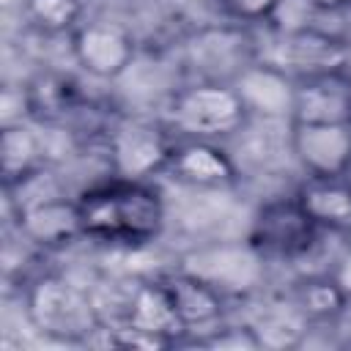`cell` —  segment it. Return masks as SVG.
I'll return each instance as SVG.
<instances>
[{
    "mask_svg": "<svg viewBox=\"0 0 351 351\" xmlns=\"http://www.w3.org/2000/svg\"><path fill=\"white\" fill-rule=\"evenodd\" d=\"M206 335L208 337L200 340V343H206L211 348H263L250 324L247 326H217Z\"/></svg>",
    "mask_w": 351,
    "mask_h": 351,
    "instance_id": "23",
    "label": "cell"
},
{
    "mask_svg": "<svg viewBox=\"0 0 351 351\" xmlns=\"http://www.w3.org/2000/svg\"><path fill=\"white\" fill-rule=\"evenodd\" d=\"M71 55L74 63L93 80H118L123 77L137 58V44L132 33L107 19L80 22L71 33Z\"/></svg>",
    "mask_w": 351,
    "mask_h": 351,
    "instance_id": "5",
    "label": "cell"
},
{
    "mask_svg": "<svg viewBox=\"0 0 351 351\" xmlns=\"http://www.w3.org/2000/svg\"><path fill=\"white\" fill-rule=\"evenodd\" d=\"M184 271L203 277L206 282L225 291H247L258 285L263 274V255L247 244H211L184 258Z\"/></svg>",
    "mask_w": 351,
    "mask_h": 351,
    "instance_id": "11",
    "label": "cell"
},
{
    "mask_svg": "<svg viewBox=\"0 0 351 351\" xmlns=\"http://www.w3.org/2000/svg\"><path fill=\"white\" fill-rule=\"evenodd\" d=\"M25 315L38 335L60 343H90L104 326L96 299L60 274H44L27 288Z\"/></svg>",
    "mask_w": 351,
    "mask_h": 351,
    "instance_id": "2",
    "label": "cell"
},
{
    "mask_svg": "<svg viewBox=\"0 0 351 351\" xmlns=\"http://www.w3.org/2000/svg\"><path fill=\"white\" fill-rule=\"evenodd\" d=\"M293 304L304 313L307 321H326L346 310L348 296L343 293V288L332 274H318L299 282Z\"/></svg>",
    "mask_w": 351,
    "mask_h": 351,
    "instance_id": "18",
    "label": "cell"
},
{
    "mask_svg": "<svg viewBox=\"0 0 351 351\" xmlns=\"http://www.w3.org/2000/svg\"><path fill=\"white\" fill-rule=\"evenodd\" d=\"M30 118H33V96H30V88L5 82L0 88V126L25 123Z\"/></svg>",
    "mask_w": 351,
    "mask_h": 351,
    "instance_id": "21",
    "label": "cell"
},
{
    "mask_svg": "<svg viewBox=\"0 0 351 351\" xmlns=\"http://www.w3.org/2000/svg\"><path fill=\"white\" fill-rule=\"evenodd\" d=\"M82 239L112 247H145L165 228V200L148 181L110 178L77 197Z\"/></svg>",
    "mask_w": 351,
    "mask_h": 351,
    "instance_id": "1",
    "label": "cell"
},
{
    "mask_svg": "<svg viewBox=\"0 0 351 351\" xmlns=\"http://www.w3.org/2000/svg\"><path fill=\"white\" fill-rule=\"evenodd\" d=\"M0 162L5 184L25 178L27 173L44 167V137L25 121L3 126L0 132Z\"/></svg>",
    "mask_w": 351,
    "mask_h": 351,
    "instance_id": "17",
    "label": "cell"
},
{
    "mask_svg": "<svg viewBox=\"0 0 351 351\" xmlns=\"http://www.w3.org/2000/svg\"><path fill=\"white\" fill-rule=\"evenodd\" d=\"M170 126L192 140H219L241 132L250 121L236 88L225 80H197L173 93Z\"/></svg>",
    "mask_w": 351,
    "mask_h": 351,
    "instance_id": "3",
    "label": "cell"
},
{
    "mask_svg": "<svg viewBox=\"0 0 351 351\" xmlns=\"http://www.w3.org/2000/svg\"><path fill=\"white\" fill-rule=\"evenodd\" d=\"M293 197L321 230H335V233L351 230V186L343 176L337 178L304 176Z\"/></svg>",
    "mask_w": 351,
    "mask_h": 351,
    "instance_id": "16",
    "label": "cell"
},
{
    "mask_svg": "<svg viewBox=\"0 0 351 351\" xmlns=\"http://www.w3.org/2000/svg\"><path fill=\"white\" fill-rule=\"evenodd\" d=\"M173 143L167 132L148 118H121L107 134V156L118 178L145 181L167 167Z\"/></svg>",
    "mask_w": 351,
    "mask_h": 351,
    "instance_id": "4",
    "label": "cell"
},
{
    "mask_svg": "<svg viewBox=\"0 0 351 351\" xmlns=\"http://www.w3.org/2000/svg\"><path fill=\"white\" fill-rule=\"evenodd\" d=\"M176 181L200 189H228L239 181V167L233 156L214 140H181L173 145L167 167Z\"/></svg>",
    "mask_w": 351,
    "mask_h": 351,
    "instance_id": "12",
    "label": "cell"
},
{
    "mask_svg": "<svg viewBox=\"0 0 351 351\" xmlns=\"http://www.w3.org/2000/svg\"><path fill=\"white\" fill-rule=\"evenodd\" d=\"M318 230L321 228L302 211L296 197L271 200L261 206L252 222L250 244L263 258H299L313 247Z\"/></svg>",
    "mask_w": 351,
    "mask_h": 351,
    "instance_id": "7",
    "label": "cell"
},
{
    "mask_svg": "<svg viewBox=\"0 0 351 351\" xmlns=\"http://www.w3.org/2000/svg\"><path fill=\"white\" fill-rule=\"evenodd\" d=\"M22 14L38 33L60 36L82 22V0H22Z\"/></svg>",
    "mask_w": 351,
    "mask_h": 351,
    "instance_id": "19",
    "label": "cell"
},
{
    "mask_svg": "<svg viewBox=\"0 0 351 351\" xmlns=\"http://www.w3.org/2000/svg\"><path fill=\"white\" fill-rule=\"evenodd\" d=\"M261 340V346H293L299 343L302 332L307 329V318L304 313L293 304H280V307H271L266 310L255 324H250Z\"/></svg>",
    "mask_w": 351,
    "mask_h": 351,
    "instance_id": "20",
    "label": "cell"
},
{
    "mask_svg": "<svg viewBox=\"0 0 351 351\" xmlns=\"http://www.w3.org/2000/svg\"><path fill=\"white\" fill-rule=\"evenodd\" d=\"M348 126H351V115H348Z\"/></svg>",
    "mask_w": 351,
    "mask_h": 351,
    "instance_id": "27",
    "label": "cell"
},
{
    "mask_svg": "<svg viewBox=\"0 0 351 351\" xmlns=\"http://www.w3.org/2000/svg\"><path fill=\"white\" fill-rule=\"evenodd\" d=\"M16 228L25 241L38 247H63L71 239L82 236L77 197L69 200L63 192L33 200L16 208Z\"/></svg>",
    "mask_w": 351,
    "mask_h": 351,
    "instance_id": "15",
    "label": "cell"
},
{
    "mask_svg": "<svg viewBox=\"0 0 351 351\" xmlns=\"http://www.w3.org/2000/svg\"><path fill=\"white\" fill-rule=\"evenodd\" d=\"M335 280H337V285L343 288V293L348 296V302H351V250L337 261V269L335 271H329Z\"/></svg>",
    "mask_w": 351,
    "mask_h": 351,
    "instance_id": "24",
    "label": "cell"
},
{
    "mask_svg": "<svg viewBox=\"0 0 351 351\" xmlns=\"http://www.w3.org/2000/svg\"><path fill=\"white\" fill-rule=\"evenodd\" d=\"M280 69H285L293 80L315 77V74H332V71H348L351 49L343 38L304 25L288 33H280V44L271 58Z\"/></svg>",
    "mask_w": 351,
    "mask_h": 351,
    "instance_id": "8",
    "label": "cell"
},
{
    "mask_svg": "<svg viewBox=\"0 0 351 351\" xmlns=\"http://www.w3.org/2000/svg\"><path fill=\"white\" fill-rule=\"evenodd\" d=\"M244 110L250 118L261 121H291L296 80L280 69L274 60H250L233 80Z\"/></svg>",
    "mask_w": 351,
    "mask_h": 351,
    "instance_id": "9",
    "label": "cell"
},
{
    "mask_svg": "<svg viewBox=\"0 0 351 351\" xmlns=\"http://www.w3.org/2000/svg\"><path fill=\"white\" fill-rule=\"evenodd\" d=\"M184 332H211L225 318V293L192 271H170L159 277Z\"/></svg>",
    "mask_w": 351,
    "mask_h": 351,
    "instance_id": "13",
    "label": "cell"
},
{
    "mask_svg": "<svg viewBox=\"0 0 351 351\" xmlns=\"http://www.w3.org/2000/svg\"><path fill=\"white\" fill-rule=\"evenodd\" d=\"M112 326H126L137 332L148 343V348L173 346L181 335H186L162 280H134L126 293L123 315Z\"/></svg>",
    "mask_w": 351,
    "mask_h": 351,
    "instance_id": "10",
    "label": "cell"
},
{
    "mask_svg": "<svg viewBox=\"0 0 351 351\" xmlns=\"http://www.w3.org/2000/svg\"><path fill=\"white\" fill-rule=\"evenodd\" d=\"M222 5V11L241 22V25H252V22H269L271 14L277 11L280 0H217Z\"/></svg>",
    "mask_w": 351,
    "mask_h": 351,
    "instance_id": "22",
    "label": "cell"
},
{
    "mask_svg": "<svg viewBox=\"0 0 351 351\" xmlns=\"http://www.w3.org/2000/svg\"><path fill=\"white\" fill-rule=\"evenodd\" d=\"M307 5L313 8V14H337L351 8V0H307Z\"/></svg>",
    "mask_w": 351,
    "mask_h": 351,
    "instance_id": "25",
    "label": "cell"
},
{
    "mask_svg": "<svg viewBox=\"0 0 351 351\" xmlns=\"http://www.w3.org/2000/svg\"><path fill=\"white\" fill-rule=\"evenodd\" d=\"M288 148L302 173L310 178L346 176L351 165V126L288 121Z\"/></svg>",
    "mask_w": 351,
    "mask_h": 351,
    "instance_id": "6",
    "label": "cell"
},
{
    "mask_svg": "<svg viewBox=\"0 0 351 351\" xmlns=\"http://www.w3.org/2000/svg\"><path fill=\"white\" fill-rule=\"evenodd\" d=\"M351 115V74L332 71L296 80L291 121L302 123H348Z\"/></svg>",
    "mask_w": 351,
    "mask_h": 351,
    "instance_id": "14",
    "label": "cell"
},
{
    "mask_svg": "<svg viewBox=\"0 0 351 351\" xmlns=\"http://www.w3.org/2000/svg\"><path fill=\"white\" fill-rule=\"evenodd\" d=\"M346 181H348V186H351V165H348V170H346V176H343Z\"/></svg>",
    "mask_w": 351,
    "mask_h": 351,
    "instance_id": "26",
    "label": "cell"
}]
</instances>
